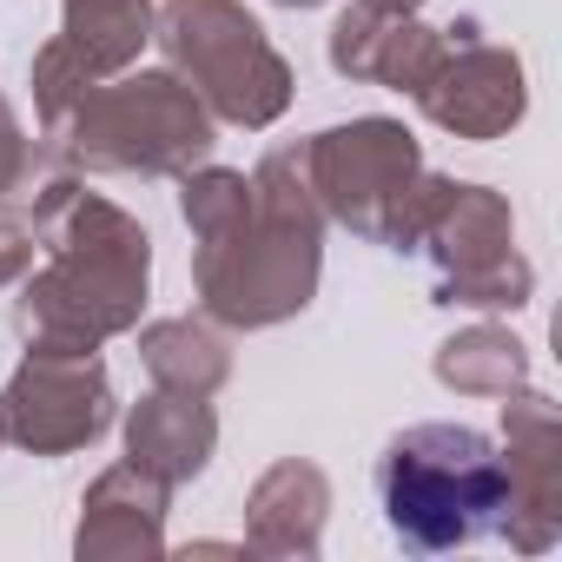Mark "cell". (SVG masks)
<instances>
[{"label": "cell", "instance_id": "d6986e66", "mask_svg": "<svg viewBox=\"0 0 562 562\" xmlns=\"http://www.w3.org/2000/svg\"><path fill=\"white\" fill-rule=\"evenodd\" d=\"M27 271H34V225L14 218V212H0V292L21 285Z\"/></svg>", "mask_w": 562, "mask_h": 562}, {"label": "cell", "instance_id": "44dd1931", "mask_svg": "<svg viewBox=\"0 0 562 562\" xmlns=\"http://www.w3.org/2000/svg\"><path fill=\"white\" fill-rule=\"evenodd\" d=\"M271 8H325V0H271Z\"/></svg>", "mask_w": 562, "mask_h": 562}, {"label": "cell", "instance_id": "5b68a950", "mask_svg": "<svg viewBox=\"0 0 562 562\" xmlns=\"http://www.w3.org/2000/svg\"><path fill=\"white\" fill-rule=\"evenodd\" d=\"M404 251H430L437 265V305L463 312H522L536 292V265L516 251V212L503 192L430 172L411 192Z\"/></svg>", "mask_w": 562, "mask_h": 562}, {"label": "cell", "instance_id": "7402d4cb", "mask_svg": "<svg viewBox=\"0 0 562 562\" xmlns=\"http://www.w3.org/2000/svg\"><path fill=\"white\" fill-rule=\"evenodd\" d=\"M0 443H8V430H0Z\"/></svg>", "mask_w": 562, "mask_h": 562}, {"label": "cell", "instance_id": "8fae6325", "mask_svg": "<svg viewBox=\"0 0 562 562\" xmlns=\"http://www.w3.org/2000/svg\"><path fill=\"white\" fill-rule=\"evenodd\" d=\"M457 47H443L437 74L411 93L424 106L430 126H443L450 139H503L509 126H522L529 113V80H522V60L509 47H490L476 41V21L450 27Z\"/></svg>", "mask_w": 562, "mask_h": 562}, {"label": "cell", "instance_id": "6da1fadb", "mask_svg": "<svg viewBox=\"0 0 562 562\" xmlns=\"http://www.w3.org/2000/svg\"><path fill=\"white\" fill-rule=\"evenodd\" d=\"M8 212H21L34 225V245L47 251V265L21 278L14 299V331L27 338V351H100L106 338L139 331L153 238L133 212L87 192L67 159Z\"/></svg>", "mask_w": 562, "mask_h": 562}, {"label": "cell", "instance_id": "5bb4252c", "mask_svg": "<svg viewBox=\"0 0 562 562\" xmlns=\"http://www.w3.org/2000/svg\"><path fill=\"white\" fill-rule=\"evenodd\" d=\"M325 516H331V476L305 457H285L245 496V549L278 562H312L325 549Z\"/></svg>", "mask_w": 562, "mask_h": 562}, {"label": "cell", "instance_id": "e0dca14e", "mask_svg": "<svg viewBox=\"0 0 562 562\" xmlns=\"http://www.w3.org/2000/svg\"><path fill=\"white\" fill-rule=\"evenodd\" d=\"M437 384L457 397H509L529 384V345L509 325H463L437 345Z\"/></svg>", "mask_w": 562, "mask_h": 562}, {"label": "cell", "instance_id": "7c38bea8", "mask_svg": "<svg viewBox=\"0 0 562 562\" xmlns=\"http://www.w3.org/2000/svg\"><path fill=\"white\" fill-rule=\"evenodd\" d=\"M166 503L172 490L133 463H113L93 476V490L80 496V529H74V555L80 562H153L166 555Z\"/></svg>", "mask_w": 562, "mask_h": 562}, {"label": "cell", "instance_id": "9a60e30c", "mask_svg": "<svg viewBox=\"0 0 562 562\" xmlns=\"http://www.w3.org/2000/svg\"><path fill=\"white\" fill-rule=\"evenodd\" d=\"M218 450V417L205 397H179V391H153L126 411V463L159 476L166 490L192 483Z\"/></svg>", "mask_w": 562, "mask_h": 562}, {"label": "cell", "instance_id": "8992f818", "mask_svg": "<svg viewBox=\"0 0 562 562\" xmlns=\"http://www.w3.org/2000/svg\"><path fill=\"white\" fill-rule=\"evenodd\" d=\"M153 41L218 126L265 133L292 106V67L238 0H159Z\"/></svg>", "mask_w": 562, "mask_h": 562}, {"label": "cell", "instance_id": "30bf717a", "mask_svg": "<svg viewBox=\"0 0 562 562\" xmlns=\"http://www.w3.org/2000/svg\"><path fill=\"white\" fill-rule=\"evenodd\" d=\"M60 8H67L60 34L34 54L41 126H60L87 87L126 74L153 41V0H60Z\"/></svg>", "mask_w": 562, "mask_h": 562}, {"label": "cell", "instance_id": "ac0fdd59", "mask_svg": "<svg viewBox=\"0 0 562 562\" xmlns=\"http://www.w3.org/2000/svg\"><path fill=\"white\" fill-rule=\"evenodd\" d=\"M60 166V153L47 159L27 133H21V120H14V106H8V93H0V205H21L47 172Z\"/></svg>", "mask_w": 562, "mask_h": 562}, {"label": "cell", "instance_id": "2e32d148", "mask_svg": "<svg viewBox=\"0 0 562 562\" xmlns=\"http://www.w3.org/2000/svg\"><path fill=\"white\" fill-rule=\"evenodd\" d=\"M139 364L159 391L179 397H218L232 378V345L212 318H153L139 331Z\"/></svg>", "mask_w": 562, "mask_h": 562}, {"label": "cell", "instance_id": "ba28073f", "mask_svg": "<svg viewBox=\"0 0 562 562\" xmlns=\"http://www.w3.org/2000/svg\"><path fill=\"white\" fill-rule=\"evenodd\" d=\"M0 430L27 457H67L113 430V378L93 351H27L0 391Z\"/></svg>", "mask_w": 562, "mask_h": 562}, {"label": "cell", "instance_id": "277c9868", "mask_svg": "<svg viewBox=\"0 0 562 562\" xmlns=\"http://www.w3.org/2000/svg\"><path fill=\"white\" fill-rule=\"evenodd\" d=\"M384 522L404 549L443 555L496 529L503 509V450L470 424H417L378 457Z\"/></svg>", "mask_w": 562, "mask_h": 562}, {"label": "cell", "instance_id": "52a82bcc", "mask_svg": "<svg viewBox=\"0 0 562 562\" xmlns=\"http://www.w3.org/2000/svg\"><path fill=\"white\" fill-rule=\"evenodd\" d=\"M299 153H305V179H312V192H318L331 225L404 251L411 192L424 179V153H417V133L404 120L364 113V120L312 133Z\"/></svg>", "mask_w": 562, "mask_h": 562}, {"label": "cell", "instance_id": "ffe728a7", "mask_svg": "<svg viewBox=\"0 0 562 562\" xmlns=\"http://www.w3.org/2000/svg\"><path fill=\"white\" fill-rule=\"evenodd\" d=\"M358 8H378V14H417L424 0H358Z\"/></svg>", "mask_w": 562, "mask_h": 562}, {"label": "cell", "instance_id": "4fadbf2b", "mask_svg": "<svg viewBox=\"0 0 562 562\" xmlns=\"http://www.w3.org/2000/svg\"><path fill=\"white\" fill-rule=\"evenodd\" d=\"M443 34L424 27L417 14H378V8H351L331 21V74L345 80H371V87H391V93H417L437 60H443Z\"/></svg>", "mask_w": 562, "mask_h": 562}, {"label": "cell", "instance_id": "7a4b0ae2", "mask_svg": "<svg viewBox=\"0 0 562 562\" xmlns=\"http://www.w3.org/2000/svg\"><path fill=\"white\" fill-rule=\"evenodd\" d=\"M192 245V285L212 325L271 331L299 318L318 299L325 271V205L305 179V153L271 146L251 172L245 205Z\"/></svg>", "mask_w": 562, "mask_h": 562}, {"label": "cell", "instance_id": "3957f363", "mask_svg": "<svg viewBox=\"0 0 562 562\" xmlns=\"http://www.w3.org/2000/svg\"><path fill=\"white\" fill-rule=\"evenodd\" d=\"M54 153L74 172H139V179H179L192 166L212 159L218 146V120L205 113V100L172 74H113L100 87H87L60 126H47Z\"/></svg>", "mask_w": 562, "mask_h": 562}, {"label": "cell", "instance_id": "9c48e42d", "mask_svg": "<svg viewBox=\"0 0 562 562\" xmlns=\"http://www.w3.org/2000/svg\"><path fill=\"white\" fill-rule=\"evenodd\" d=\"M490 536L522 555L562 542V411L529 384L503 397V509Z\"/></svg>", "mask_w": 562, "mask_h": 562}]
</instances>
